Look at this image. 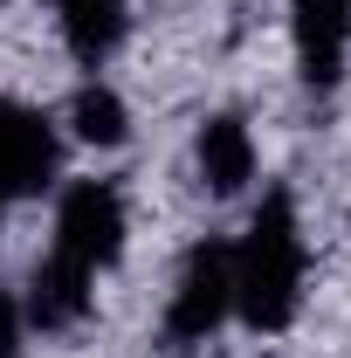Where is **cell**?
Masks as SVG:
<instances>
[{
  "instance_id": "2",
  "label": "cell",
  "mask_w": 351,
  "mask_h": 358,
  "mask_svg": "<svg viewBox=\"0 0 351 358\" xmlns=\"http://www.w3.org/2000/svg\"><path fill=\"white\" fill-rule=\"evenodd\" d=\"M296 303H303V227H296V200L275 186L262 193L234 248V317L248 331H282Z\"/></svg>"
},
{
  "instance_id": "8",
  "label": "cell",
  "mask_w": 351,
  "mask_h": 358,
  "mask_svg": "<svg viewBox=\"0 0 351 358\" xmlns=\"http://www.w3.org/2000/svg\"><path fill=\"white\" fill-rule=\"evenodd\" d=\"M76 138L89 145H124V96L103 83H83L76 90Z\"/></svg>"
},
{
  "instance_id": "9",
  "label": "cell",
  "mask_w": 351,
  "mask_h": 358,
  "mask_svg": "<svg viewBox=\"0 0 351 358\" xmlns=\"http://www.w3.org/2000/svg\"><path fill=\"white\" fill-rule=\"evenodd\" d=\"M21 352V303L0 289V358H14Z\"/></svg>"
},
{
  "instance_id": "5",
  "label": "cell",
  "mask_w": 351,
  "mask_h": 358,
  "mask_svg": "<svg viewBox=\"0 0 351 358\" xmlns=\"http://www.w3.org/2000/svg\"><path fill=\"white\" fill-rule=\"evenodd\" d=\"M289 35H296V69L310 90H338L351 55V0H289Z\"/></svg>"
},
{
  "instance_id": "1",
  "label": "cell",
  "mask_w": 351,
  "mask_h": 358,
  "mask_svg": "<svg viewBox=\"0 0 351 358\" xmlns=\"http://www.w3.org/2000/svg\"><path fill=\"white\" fill-rule=\"evenodd\" d=\"M124 248V200L117 186L103 179H76L55 207V241H48V262L35 268V289H28V317L42 331H69L96 296V275L117 262Z\"/></svg>"
},
{
  "instance_id": "4",
  "label": "cell",
  "mask_w": 351,
  "mask_h": 358,
  "mask_svg": "<svg viewBox=\"0 0 351 358\" xmlns=\"http://www.w3.org/2000/svg\"><path fill=\"white\" fill-rule=\"evenodd\" d=\"M62 166V145H55V124H48L35 103H14L0 96V214L28 193H42Z\"/></svg>"
},
{
  "instance_id": "7",
  "label": "cell",
  "mask_w": 351,
  "mask_h": 358,
  "mask_svg": "<svg viewBox=\"0 0 351 358\" xmlns=\"http://www.w3.org/2000/svg\"><path fill=\"white\" fill-rule=\"evenodd\" d=\"M200 179L214 193H241L255 179V138H248V124L234 110H220V117L200 124Z\"/></svg>"
},
{
  "instance_id": "6",
  "label": "cell",
  "mask_w": 351,
  "mask_h": 358,
  "mask_svg": "<svg viewBox=\"0 0 351 358\" xmlns=\"http://www.w3.org/2000/svg\"><path fill=\"white\" fill-rule=\"evenodd\" d=\"M55 7H62V42L83 69H103L124 42V28H131L124 0H55Z\"/></svg>"
},
{
  "instance_id": "3",
  "label": "cell",
  "mask_w": 351,
  "mask_h": 358,
  "mask_svg": "<svg viewBox=\"0 0 351 358\" xmlns=\"http://www.w3.org/2000/svg\"><path fill=\"white\" fill-rule=\"evenodd\" d=\"M234 310V248L227 241H200L186 268L173 282V303H166V338L173 345H200L220 317Z\"/></svg>"
}]
</instances>
